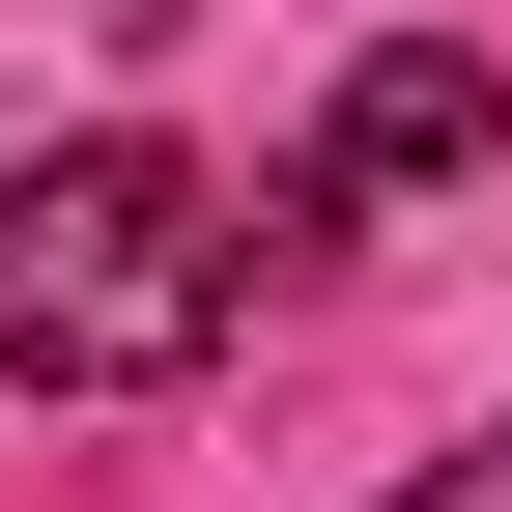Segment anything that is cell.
Wrapping results in <instances>:
<instances>
[{
	"mask_svg": "<svg viewBox=\"0 0 512 512\" xmlns=\"http://www.w3.org/2000/svg\"><path fill=\"white\" fill-rule=\"evenodd\" d=\"M256 285V200L200 143H29L0 171V399H171Z\"/></svg>",
	"mask_w": 512,
	"mask_h": 512,
	"instance_id": "cell-1",
	"label": "cell"
},
{
	"mask_svg": "<svg viewBox=\"0 0 512 512\" xmlns=\"http://www.w3.org/2000/svg\"><path fill=\"white\" fill-rule=\"evenodd\" d=\"M456 171H512V57H456V29H370V57H342V114H313V171L256 200V256H342V228L456 200Z\"/></svg>",
	"mask_w": 512,
	"mask_h": 512,
	"instance_id": "cell-2",
	"label": "cell"
},
{
	"mask_svg": "<svg viewBox=\"0 0 512 512\" xmlns=\"http://www.w3.org/2000/svg\"><path fill=\"white\" fill-rule=\"evenodd\" d=\"M399 512H512V427H484V456H427V484H399Z\"/></svg>",
	"mask_w": 512,
	"mask_h": 512,
	"instance_id": "cell-3",
	"label": "cell"
}]
</instances>
